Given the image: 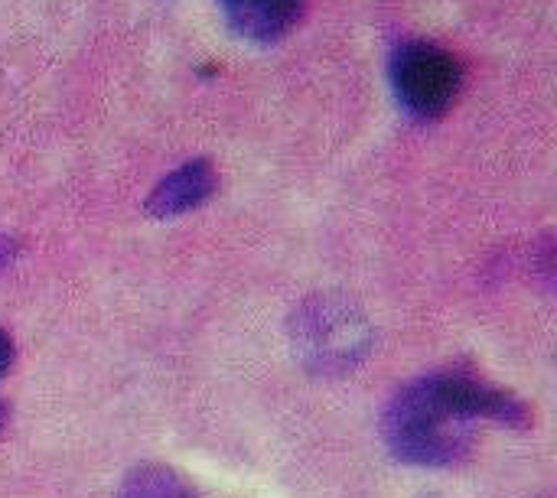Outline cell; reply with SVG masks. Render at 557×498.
I'll use <instances>...</instances> for the list:
<instances>
[{
  "instance_id": "cell-1",
  "label": "cell",
  "mask_w": 557,
  "mask_h": 498,
  "mask_svg": "<svg viewBox=\"0 0 557 498\" xmlns=\"http://www.w3.org/2000/svg\"><path fill=\"white\" fill-rule=\"evenodd\" d=\"M476 421L529 424V408L470 369H444L408 382L385 408L388 450L411 466H454L473 453Z\"/></svg>"
},
{
  "instance_id": "cell-2",
  "label": "cell",
  "mask_w": 557,
  "mask_h": 498,
  "mask_svg": "<svg viewBox=\"0 0 557 498\" xmlns=\"http://www.w3.org/2000/svg\"><path fill=\"white\" fill-rule=\"evenodd\" d=\"M290 343L310 372L333 378L352 372L369 356L375 333L352 300L336 294H317L294 310Z\"/></svg>"
},
{
  "instance_id": "cell-3",
  "label": "cell",
  "mask_w": 557,
  "mask_h": 498,
  "mask_svg": "<svg viewBox=\"0 0 557 498\" xmlns=\"http://www.w3.org/2000/svg\"><path fill=\"white\" fill-rule=\"evenodd\" d=\"M392 85L398 101L414 117H441L454 108L463 88L460 59L428 39L401 42L392 55Z\"/></svg>"
},
{
  "instance_id": "cell-4",
  "label": "cell",
  "mask_w": 557,
  "mask_h": 498,
  "mask_svg": "<svg viewBox=\"0 0 557 498\" xmlns=\"http://www.w3.org/2000/svg\"><path fill=\"white\" fill-rule=\"evenodd\" d=\"M228 26L251 42H281L307 10V0H219Z\"/></svg>"
},
{
  "instance_id": "cell-5",
  "label": "cell",
  "mask_w": 557,
  "mask_h": 498,
  "mask_svg": "<svg viewBox=\"0 0 557 498\" xmlns=\"http://www.w3.org/2000/svg\"><path fill=\"white\" fill-rule=\"evenodd\" d=\"M219 186V173L209 160H193L173 170L157 183V189L147 199V212L153 219H173L183 212L199 209Z\"/></svg>"
},
{
  "instance_id": "cell-6",
  "label": "cell",
  "mask_w": 557,
  "mask_h": 498,
  "mask_svg": "<svg viewBox=\"0 0 557 498\" xmlns=\"http://www.w3.org/2000/svg\"><path fill=\"white\" fill-rule=\"evenodd\" d=\"M117 498H199V493L180 476L173 473L170 466H137L124 486Z\"/></svg>"
},
{
  "instance_id": "cell-7",
  "label": "cell",
  "mask_w": 557,
  "mask_h": 498,
  "mask_svg": "<svg viewBox=\"0 0 557 498\" xmlns=\"http://www.w3.org/2000/svg\"><path fill=\"white\" fill-rule=\"evenodd\" d=\"M13 356H16V349H13V339L0 329V378L10 372V365H13Z\"/></svg>"
},
{
  "instance_id": "cell-8",
  "label": "cell",
  "mask_w": 557,
  "mask_h": 498,
  "mask_svg": "<svg viewBox=\"0 0 557 498\" xmlns=\"http://www.w3.org/2000/svg\"><path fill=\"white\" fill-rule=\"evenodd\" d=\"M13 251H16V248H13V241H10L7 235H0V271L13 261Z\"/></svg>"
},
{
  "instance_id": "cell-9",
  "label": "cell",
  "mask_w": 557,
  "mask_h": 498,
  "mask_svg": "<svg viewBox=\"0 0 557 498\" xmlns=\"http://www.w3.org/2000/svg\"><path fill=\"white\" fill-rule=\"evenodd\" d=\"M3 427H7V404L0 401V434H3Z\"/></svg>"
}]
</instances>
